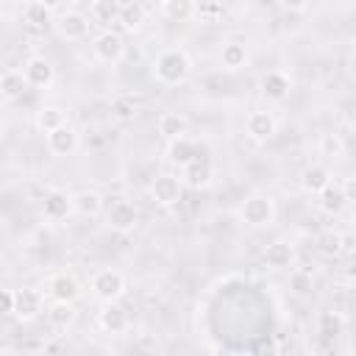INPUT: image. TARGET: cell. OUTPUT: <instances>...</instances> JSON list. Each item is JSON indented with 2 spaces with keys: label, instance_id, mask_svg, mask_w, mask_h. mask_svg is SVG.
Listing matches in <instances>:
<instances>
[{
  "label": "cell",
  "instance_id": "cell-1",
  "mask_svg": "<svg viewBox=\"0 0 356 356\" xmlns=\"http://www.w3.org/2000/svg\"><path fill=\"white\" fill-rule=\"evenodd\" d=\"M192 75V58L184 47H164L153 58V78L164 86H178Z\"/></svg>",
  "mask_w": 356,
  "mask_h": 356
},
{
  "label": "cell",
  "instance_id": "cell-2",
  "mask_svg": "<svg viewBox=\"0 0 356 356\" xmlns=\"http://www.w3.org/2000/svg\"><path fill=\"white\" fill-rule=\"evenodd\" d=\"M275 200L264 192H256L250 197H245V203L239 206V220L248 225V228H270L275 222Z\"/></svg>",
  "mask_w": 356,
  "mask_h": 356
},
{
  "label": "cell",
  "instance_id": "cell-3",
  "mask_svg": "<svg viewBox=\"0 0 356 356\" xmlns=\"http://www.w3.org/2000/svg\"><path fill=\"white\" fill-rule=\"evenodd\" d=\"M89 289H92V295H95L100 303H106V300H120V298L125 295V289H128V281H125V275H122L120 270L103 267V270H97V273L89 278Z\"/></svg>",
  "mask_w": 356,
  "mask_h": 356
},
{
  "label": "cell",
  "instance_id": "cell-4",
  "mask_svg": "<svg viewBox=\"0 0 356 356\" xmlns=\"http://www.w3.org/2000/svg\"><path fill=\"white\" fill-rule=\"evenodd\" d=\"M181 192H184V181L172 172H159L147 186V195L156 206H175L181 200Z\"/></svg>",
  "mask_w": 356,
  "mask_h": 356
},
{
  "label": "cell",
  "instance_id": "cell-5",
  "mask_svg": "<svg viewBox=\"0 0 356 356\" xmlns=\"http://www.w3.org/2000/svg\"><path fill=\"white\" fill-rule=\"evenodd\" d=\"M92 53H95V58L103 61V64H120L122 56H125V39H122L117 31H103V33L95 36Z\"/></svg>",
  "mask_w": 356,
  "mask_h": 356
},
{
  "label": "cell",
  "instance_id": "cell-6",
  "mask_svg": "<svg viewBox=\"0 0 356 356\" xmlns=\"http://www.w3.org/2000/svg\"><path fill=\"white\" fill-rule=\"evenodd\" d=\"M44 292H47L50 300H70V303H75L83 289H81V281H78L72 273L61 270V273H53V275L47 278Z\"/></svg>",
  "mask_w": 356,
  "mask_h": 356
},
{
  "label": "cell",
  "instance_id": "cell-7",
  "mask_svg": "<svg viewBox=\"0 0 356 356\" xmlns=\"http://www.w3.org/2000/svg\"><path fill=\"white\" fill-rule=\"evenodd\" d=\"M136 222H139V211H136V206L131 200H114L111 209L106 211V225L111 231H117V234L134 231Z\"/></svg>",
  "mask_w": 356,
  "mask_h": 356
},
{
  "label": "cell",
  "instance_id": "cell-8",
  "mask_svg": "<svg viewBox=\"0 0 356 356\" xmlns=\"http://www.w3.org/2000/svg\"><path fill=\"white\" fill-rule=\"evenodd\" d=\"M89 17L81 14V11H61L56 17V31L61 33V39L67 42H81L89 36Z\"/></svg>",
  "mask_w": 356,
  "mask_h": 356
},
{
  "label": "cell",
  "instance_id": "cell-9",
  "mask_svg": "<svg viewBox=\"0 0 356 356\" xmlns=\"http://www.w3.org/2000/svg\"><path fill=\"white\" fill-rule=\"evenodd\" d=\"M181 181L189 189H209L214 184V167L206 156H197L186 167H181Z\"/></svg>",
  "mask_w": 356,
  "mask_h": 356
},
{
  "label": "cell",
  "instance_id": "cell-10",
  "mask_svg": "<svg viewBox=\"0 0 356 356\" xmlns=\"http://www.w3.org/2000/svg\"><path fill=\"white\" fill-rule=\"evenodd\" d=\"M75 211V203H72V195H67L64 189H50L42 200V217L47 222H61L67 220L70 214Z\"/></svg>",
  "mask_w": 356,
  "mask_h": 356
},
{
  "label": "cell",
  "instance_id": "cell-11",
  "mask_svg": "<svg viewBox=\"0 0 356 356\" xmlns=\"http://www.w3.org/2000/svg\"><path fill=\"white\" fill-rule=\"evenodd\" d=\"M97 325H100L106 334L120 337V334L128 331L131 320H128V312H125L117 300H106V303L100 306V312H97Z\"/></svg>",
  "mask_w": 356,
  "mask_h": 356
},
{
  "label": "cell",
  "instance_id": "cell-12",
  "mask_svg": "<svg viewBox=\"0 0 356 356\" xmlns=\"http://www.w3.org/2000/svg\"><path fill=\"white\" fill-rule=\"evenodd\" d=\"M245 134L253 142H270L278 134V120L270 111H250L245 120Z\"/></svg>",
  "mask_w": 356,
  "mask_h": 356
},
{
  "label": "cell",
  "instance_id": "cell-13",
  "mask_svg": "<svg viewBox=\"0 0 356 356\" xmlns=\"http://www.w3.org/2000/svg\"><path fill=\"white\" fill-rule=\"evenodd\" d=\"M42 312H47L44 309V295L39 292V289H33V286H22V289H17V320H22V323H31V320H36Z\"/></svg>",
  "mask_w": 356,
  "mask_h": 356
},
{
  "label": "cell",
  "instance_id": "cell-14",
  "mask_svg": "<svg viewBox=\"0 0 356 356\" xmlns=\"http://www.w3.org/2000/svg\"><path fill=\"white\" fill-rule=\"evenodd\" d=\"M22 72H25V78H28V83L33 89H47L56 81V70H53V64L44 56H31L22 64Z\"/></svg>",
  "mask_w": 356,
  "mask_h": 356
},
{
  "label": "cell",
  "instance_id": "cell-15",
  "mask_svg": "<svg viewBox=\"0 0 356 356\" xmlns=\"http://www.w3.org/2000/svg\"><path fill=\"white\" fill-rule=\"evenodd\" d=\"M264 264L270 270H289L295 264V245L289 239H273L264 248Z\"/></svg>",
  "mask_w": 356,
  "mask_h": 356
},
{
  "label": "cell",
  "instance_id": "cell-16",
  "mask_svg": "<svg viewBox=\"0 0 356 356\" xmlns=\"http://www.w3.org/2000/svg\"><path fill=\"white\" fill-rule=\"evenodd\" d=\"M259 89H261V95L267 100H284L292 92V78L286 72H281V70H270V72L261 75Z\"/></svg>",
  "mask_w": 356,
  "mask_h": 356
},
{
  "label": "cell",
  "instance_id": "cell-17",
  "mask_svg": "<svg viewBox=\"0 0 356 356\" xmlns=\"http://www.w3.org/2000/svg\"><path fill=\"white\" fill-rule=\"evenodd\" d=\"M47 150H50L53 156H58V159L72 156V153L78 150V131H75L72 125H64V128L47 134Z\"/></svg>",
  "mask_w": 356,
  "mask_h": 356
},
{
  "label": "cell",
  "instance_id": "cell-18",
  "mask_svg": "<svg viewBox=\"0 0 356 356\" xmlns=\"http://www.w3.org/2000/svg\"><path fill=\"white\" fill-rule=\"evenodd\" d=\"M197 159V145L189 139V136H175V139H167V161L172 167H186L189 161Z\"/></svg>",
  "mask_w": 356,
  "mask_h": 356
},
{
  "label": "cell",
  "instance_id": "cell-19",
  "mask_svg": "<svg viewBox=\"0 0 356 356\" xmlns=\"http://www.w3.org/2000/svg\"><path fill=\"white\" fill-rule=\"evenodd\" d=\"M331 170L325 164H309L303 172H300V189L306 195H320L328 184H331Z\"/></svg>",
  "mask_w": 356,
  "mask_h": 356
},
{
  "label": "cell",
  "instance_id": "cell-20",
  "mask_svg": "<svg viewBox=\"0 0 356 356\" xmlns=\"http://www.w3.org/2000/svg\"><path fill=\"white\" fill-rule=\"evenodd\" d=\"M220 64H222V70H228V72L242 70V67L248 64V44L239 42V39L222 42V47H220Z\"/></svg>",
  "mask_w": 356,
  "mask_h": 356
},
{
  "label": "cell",
  "instance_id": "cell-21",
  "mask_svg": "<svg viewBox=\"0 0 356 356\" xmlns=\"http://www.w3.org/2000/svg\"><path fill=\"white\" fill-rule=\"evenodd\" d=\"M72 203H75V214H81V217H100L103 214V206H106V200H103V195L97 192V189H81V192H75L72 195Z\"/></svg>",
  "mask_w": 356,
  "mask_h": 356
},
{
  "label": "cell",
  "instance_id": "cell-22",
  "mask_svg": "<svg viewBox=\"0 0 356 356\" xmlns=\"http://www.w3.org/2000/svg\"><path fill=\"white\" fill-rule=\"evenodd\" d=\"M36 128L47 136V134H53V131H58V128H64V125H70L67 122V108H61V106H42L39 111H36Z\"/></svg>",
  "mask_w": 356,
  "mask_h": 356
},
{
  "label": "cell",
  "instance_id": "cell-23",
  "mask_svg": "<svg viewBox=\"0 0 356 356\" xmlns=\"http://www.w3.org/2000/svg\"><path fill=\"white\" fill-rule=\"evenodd\" d=\"M75 317H78L75 303H70V300H50V306H47V320H50L53 328L67 331V328L75 323Z\"/></svg>",
  "mask_w": 356,
  "mask_h": 356
},
{
  "label": "cell",
  "instance_id": "cell-24",
  "mask_svg": "<svg viewBox=\"0 0 356 356\" xmlns=\"http://www.w3.org/2000/svg\"><path fill=\"white\" fill-rule=\"evenodd\" d=\"M156 128H159L161 136L175 139V136H186V131H189V120H186L184 114H178V111H164V114H159Z\"/></svg>",
  "mask_w": 356,
  "mask_h": 356
},
{
  "label": "cell",
  "instance_id": "cell-25",
  "mask_svg": "<svg viewBox=\"0 0 356 356\" xmlns=\"http://www.w3.org/2000/svg\"><path fill=\"white\" fill-rule=\"evenodd\" d=\"M317 197H320V200H317V203H320V211L328 214V217H337V214L348 206V200H345V195H342V186L334 184V181H331Z\"/></svg>",
  "mask_w": 356,
  "mask_h": 356
},
{
  "label": "cell",
  "instance_id": "cell-26",
  "mask_svg": "<svg viewBox=\"0 0 356 356\" xmlns=\"http://www.w3.org/2000/svg\"><path fill=\"white\" fill-rule=\"evenodd\" d=\"M28 86H31V83H28V78H25L22 70H6L3 78H0V95H3L6 100L22 97V92H25Z\"/></svg>",
  "mask_w": 356,
  "mask_h": 356
},
{
  "label": "cell",
  "instance_id": "cell-27",
  "mask_svg": "<svg viewBox=\"0 0 356 356\" xmlns=\"http://www.w3.org/2000/svg\"><path fill=\"white\" fill-rule=\"evenodd\" d=\"M89 14H92V19L100 22V25H114V22H120L122 3H120V0H92Z\"/></svg>",
  "mask_w": 356,
  "mask_h": 356
},
{
  "label": "cell",
  "instance_id": "cell-28",
  "mask_svg": "<svg viewBox=\"0 0 356 356\" xmlns=\"http://www.w3.org/2000/svg\"><path fill=\"white\" fill-rule=\"evenodd\" d=\"M161 14L172 22H189L197 14L195 0H161Z\"/></svg>",
  "mask_w": 356,
  "mask_h": 356
},
{
  "label": "cell",
  "instance_id": "cell-29",
  "mask_svg": "<svg viewBox=\"0 0 356 356\" xmlns=\"http://www.w3.org/2000/svg\"><path fill=\"white\" fill-rule=\"evenodd\" d=\"M289 292L295 295V298H309L312 292H314V286H317V281H314V273L312 270H303V267H298V270H289Z\"/></svg>",
  "mask_w": 356,
  "mask_h": 356
},
{
  "label": "cell",
  "instance_id": "cell-30",
  "mask_svg": "<svg viewBox=\"0 0 356 356\" xmlns=\"http://www.w3.org/2000/svg\"><path fill=\"white\" fill-rule=\"evenodd\" d=\"M317 331L325 337V339H339L342 334H345V317L339 314V312H323L320 317H317Z\"/></svg>",
  "mask_w": 356,
  "mask_h": 356
},
{
  "label": "cell",
  "instance_id": "cell-31",
  "mask_svg": "<svg viewBox=\"0 0 356 356\" xmlns=\"http://www.w3.org/2000/svg\"><path fill=\"white\" fill-rule=\"evenodd\" d=\"M147 19V11L139 0H131V3H122V14H120V25L125 31H139Z\"/></svg>",
  "mask_w": 356,
  "mask_h": 356
},
{
  "label": "cell",
  "instance_id": "cell-32",
  "mask_svg": "<svg viewBox=\"0 0 356 356\" xmlns=\"http://www.w3.org/2000/svg\"><path fill=\"white\" fill-rule=\"evenodd\" d=\"M50 17H53V11H50L44 3H39V0H31V3H25V6H22V19H25L28 25H33V28L47 25V22H50Z\"/></svg>",
  "mask_w": 356,
  "mask_h": 356
},
{
  "label": "cell",
  "instance_id": "cell-33",
  "mask_svg": "<svg viewBox=\"0 0 356 356\" xmlns=\"http://www.w3.org/2000/svg\"><path fill=\"white\" fill-rule=\"evenodd\" d=\"M136 100L131 97V95H117L114 100H111V114H114V120H120V122H128V120H134L136 117Z\"/></svg>",
  "mask_w": 356,
  "mask_h": 356
},
{
  "label": "cell",
  "instance_id": "cell-34",
  "mask_svg": "<svg viewBox=\"0 0 356 356\" xmlns=\"http://www.w3.org/2000/svg\"><path fill=\"white\" fill-rule=\"evenodd\" d=\"M320 150L325 159H342L345 156V147H342V139L337 134H325L323 142H320Z\"/></svg>",
  "mask_w": 356,
  "mask_h": 356
},
{
  "label": "cell",
  "instance_id": "cell-35",
  "mask_svg": "<svg viewBox=\"0 0 356 356\" xmlns=\"http://www.w3.org/2000/svg\"><path fill=\"white\" fill-rule=\"evenodd\" d=\"M0 303H3V314L14 317L17 314V289H0Z\"/></svg>",
  "mask_w": 356,
  "mask_h": 356
},
{
  "label": "cell",
  "instance_id": "cell-36",
  "mask_svg": "<svg viewBox=\"0 0 356 356\" xmlns=\"http://www.w3.org/2000/svg\"><path fill=\"white\" fill-rule=\"evenodd\" d=\"M342 195H345V200L350 203V206H356V172L353 175H348V178H342Z\"/></svg>",
  "mask_w": 356,
  "mask_h": 356
},
{
  "label": "cell",
  "instance_id": "cell-37",
  "mask_svg": "<svg viewBox=\"0 0 356 356\" xmlns=\"http://www.w3.org/2000/svg\"><path fill=\"white\" fill-rule=\"evenodd\" d=\"M278 6H281V8H286V11L300 14V11H306V8L312 6V0H278Z\"/></svg>",
  "mask_w": 356,
  "mask_h": 356
},
{
  "label": "cell",
  "instance_id": "cell-38",
  "mask_svg": "<svg viewBox=\"0 0 356 356\" xmlns=\"http://www.w3.org/2000/svg\"><path fill=\"white\" fill-rule=\"evenodd\" d=\"M323 248H325V253H331V250L339 253V250H342V234H328Z\"/></svg>",
  "mask_w": 356,
  "mask_h": 356
},
{
  "label": "cell",
  "instance_id": "cell-39",
  "mask_svg": "<svg viewBox=\"0 0 356 356\" xmlns=\"http://www.w3.org/2000/svg\"><path fill=\"white\" fill-rule=\"evenodd\" d=\"M345 67H348V75L356 81V50H350V56H348V64H345Z\"/></svg>",
  "mask_w": 356,
  "mask_h": 356
},
{
  "label": "cell",
  "instance_id": "cell-40",
  "mask_svg": "<svg viewBox=\"0 0 356 356\" xmlns=\"http://www.w3.org/2000/svg\"><path fill=\"white\" fill-rule=\"evenodd\" d=\"M139 348H147V350H159V342H147L145 337L139 339Z\"/></svg>",
  "mask_w": 356,
  "mask_h": 356
},
{
  "label": "cell",
  "instance_id": "cell-41",
  "mask_svg": "<svg viewBox=\"0 0 356 356\" xmlns=\"http://www.w3.org/2000/svg\"><path fill=\"white\" fill-rule=\"evenodd\" d=\"M39 3H44L50 11H58L61 8V0H39Z\"/></svg>",
  "mask_w": 356,
  "mask_h": 356
},
{
  "label": "cell",
  "instance_id": "cell-42",
  "mask_svg": "<svg viewBox=\"0 0 356 356\" xmlns=\"http://www.w3.org/2000/svg\"><path fill=\"white\" fill-rule=\"evenodd\" d=\"M11 3H19V6H25V3H31V0H11Z\"/></svg>",
  "mask_w": 356,
  "mask_h": 356
}]
</instances>
